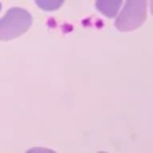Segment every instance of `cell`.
I'll use <instances>...</instances> for the list:
<instances>
[{"mask_svg": "<svg viewBox=\"0 0 153 153\" xmlns=\"http://www.w3.org/2000/svg\"><path fill=\"white\" fill-rule=\"evenodd\" d=\"M32 26V16L22 8H10L0 19V40H13L26 33Z\"/></svg>", "mask_w": 153, "mask_h": 153, "instance_id": "6da1fadb", "label": "cell"}, {"mask_svg": "<svg viewBox=\"0 0 153 153\" xmlns=\"http://www.w3.org/2000/svg\"><path fill=\"white\" fill-rule=\"evenodd\" d=\"M123 0H97L96 2V8L107 18H115L118 14L120 5Z\"/></svg>", "mask_w": 153, "mask_h": 153, "instance_id": "3957f363", "label": "cell"}, {"mask_svg": "<svg viewBox=\"0 0 153 153\" xmlns=\"http://www.w3.org/2000/svg\"><path fill=\"white\" fill-rule=\"evenodd\" d=\"M35 3L38 8L45 10V11H54V10L61 8L64 0H35Z\"/></svg>", "mask_w": 153, "mask_h": 153, "instance_id": "277c9868", "label": "cell"}, {"mask_svg": "<svg viewBox=\"0 0 153 153\" xmlns=\"http://www.w3.org/2000/svg\"><path fill=\"white\" fill-rule=\"evenodd\" d=\"M147 16V0H128L123 11L118 14L115 26L121 32H129L140 27Z\"/></svg>", "mask_w": 153, "mask_h": 153, "instance_id": "7a4b0ae2", "label": "cell"}, {"mask_svg": "<svg viewBox=\"0 0 153 153\" xmlns=\"http://www.w3.org/2000/svg\"><path fill=\"white\" fill-rule=\"evenodd\" d=\"M0 8H2V5H0Z\"/></svg>", "mask_w": 153, "mask_h": 153, "instance_id": "5b68a950", "label": "cell"}]
</instances>
